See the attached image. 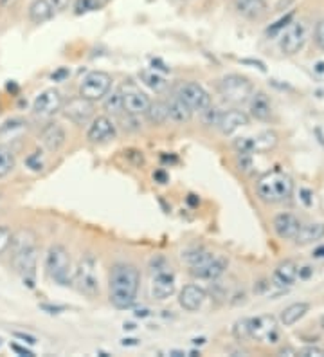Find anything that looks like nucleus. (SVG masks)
<instances>
[{"label": "nucleus", "instance_id": "1", "mask_svg": "<svg viewBox=\"0 0 324 357\" xmlns=\"http://www.w3.org/2000/svg\"><path fill=\"white\" fill-rule=\"evenodd\" d=\"M11 266L18 275L33 287L36 276V264H38V238L35 231L18 229L11 238Z\"/></svg>", "mask_w": 324, "mask_h": 357}, {"label": "nucleus", "instance_id": "2", "mask_svg": "<svg viewBox=\"0 0 324 357\" xmlns=\"http://www.w3.org/2000/svg\"><path fill=\"white\" fill-rule=\"evenodd\" d=\"M110 301L116 309H130L137 298L141 275L132 264H116L110 271Z\"/></svg>", "mask_w": 324, "mask_h": 357}, {"label": "nucleus", "instance_id": "3", "mask_svg": "<svg viewBox=\"0 0 324 357\" xmlns=\"http://www.w3.org/2000/svg\"><path fill=\"white\" fill-rule=\"evenodd\" d=\"M256 193L267 204H281V202L288 201L294 193V181L286 172L276 168L258 178Z\"/></svg>", "mask_w": 324, "mask_h": 357}, {"label": "nucleus", "instance_id": "4", "mask_svg": "<svg viewBox=\"0 0 324 357\" xmlns=\"http://www.w3.org/2000/svg\"><path fill=\"white\" fill-rule=\"evenodd\" d=\"M186 260L190 264V273L200 280H218L227 269V260L215 255L196 249L194 253H187Z\"/></svg>", "mask_w": 324, "mask_h": 357}, {"label": "nucleus", "instance_id": "5", "mask_svg": "<svg viewBox=\"0 0 324 357\" xmlns=\"http://www.w3.org/2000/svg\"><path fill=\"white\" fill-rule=\"evenodd\" d=\"M45 273L49 278L58 285H70L72 283V264H70L69 251L60 244L49 248L45 257Z\"/></svg>", "mask_w": 324, "mask_h": 357}, {"label": "nucleus", "instance_id": "6", "mask_svg": "<svg viewBox=\"0 0 324 357\" xmlns=\"http://www.w3.org/2000/svg\"><path fill=\"white\" fill-rule=\"evenodd\" d=\"M151 283H150V294L153 300H168L175 292V275H173L171 266H169L166 258L157 257L150 264Z\"/></svg>", "mask_w": 324, "mask_h": 357}, {"label": "nucleus", "instance_id": "7", "mask_svg": "<svg viewBox=\"0 0 324 357\" xmlns=\"http://www.w3.org/2000/svg\"><path fill=\"white\" fill-rule=\"evenodd\" d=\"M72 283L76 285L82 294L88 298H94L100 294V280L95 275V258L86 255L78 261V267L74 269Z\"/></svg>", "mask_w": 324, "mask_h": 357}, {"label": "nucleus", "instance_id": "8", "mask_svg": "<svg viewBox=\"0 0 324 357\" xmlns=\"http://www.w3.org/2000/svg\"><path fill=\"white\" fill-rule=\"evenodd\" d=\"M218 92L227 103L233 105H243L251 100L254 87L247 78L240 75H229L220 79L218 83Z\"/></svg>", "mask_w": 324, "mask_h": 357}, {"label": "nucleus", "instance_id": "9", "mask_svg": "<svg viewBox=\"0 0 324 357\" xmlns=\"http://www.w3.org/2000/svg\"><path fill=\"white\" fill-rule=\"evenodd\" d=\"M308 38V27L304 24V20H290L283 29H281V51L288 54V56H294L304 47Z\"/></svg>", "mask_w": 324, "mask_h": 357}, {"label": "nucleus", "instance_id": "10", "mask_svg": "<svg viewBox=\"0 0 324 357\" xmlns=\"http://www.w3.org/2000/svg\"><path fill=\"white\" fill-rule=\"evenodd\" d=\"M112 89V76L103 70H92L79 83V96L91 101L103 100Z\"/></svg>", "mask_w": 324, "mask_h": 357}, {"label": "nucleus", "instance_id": "11", "mask_svg": "<svg viewBox=\"0 0 324 357\" xmlns=\"http://www.w3.org/2000/svg\"><path fill=\"white\" fill-rule=\"evenodd\" d=\"M281 337L279 325L274 316H258V318H249V340H254L258 343L274 344Z\"/></svg>", "mask_w": 324, "mask_h": 357}, {"label": "nucleus", "instance_id": "12", "mask_svg": "<svg viewBox=\"0 0 324 357\" xmlns=\"http://www.w3.org/2000/svg\"><path fill=\"white\" fill-rule=\"evenodd\" d=\"M177 96L180 98L193 112L194 110L202 112V110H206L208 107H211V96L206 92V89L200 87L199 83L194 82H187L184 83V85H180Z\"/></svg>", "mask_w": 324, "mask_h": 357}, {"label": "nucleus", "instance_id": "13", "mask_svg": "<svg viewBox=\"0 0 324 357\" xmlns=\"http://www.w3.org/2000/svg\"><path fill=\"white\" fill-rule=\"evenodd\" d=\"M277 144V135L274 132H263L258 137H240L234 141V149L238 153H256V152H267L274 149Z\"/></svg>", "mask_w": 324, "mask_h": 357}, {"label": "nucleus", "instance_id": "14", "mask_svg": "<svg viewBox=\"0 0 324 357\" xmlns=\"http://www.w3.org/2000/svg\"><path fill=\"white\" fill-rule=\"evenodd\" d=\"M61 107H63V98H61L60 91L56 89H47L43 91L38 98L33 103V110H35L36 116H42V118H51L56 112H60Z\"/></svg>", "mask_w": 324, "mask_h": 357}, {"label": "nucleus", "instance_id": "15", "mask_svg": "<svg viewBox=\"0 0 324 357\" xmlns=\"http://www.w3.org/2000/svg\"><path fill=\"white\" fill-rule=\"evenodd\" d=\"M65 112V116L70 119V121L83 125V123L91 121V118L94 116V101L86 100V98L78 96L69 100V103L61 107Z\"/></svg>", "mask_w": 324, "mask_h": 357}, {"label": "nucleus", "instance_id": "16", "mask_svg": "<svg viewBox=\"0 0 324 357\" xmlns=\"http://www.w3.org/2000/svg\"><path fill=\"white\" fill-rule=\"evenodd\" d=\"M123 96V109H125L126 114L130 116H141V114H146V110L150 109V98L141 92L139 89L130 87L128 91L123 89L121 92Z\"/></svg>", "mask_w": 324, "mask_h": 357}, {"label": "nucleus", "instance_id": "17", "mask_svg": "<svg viewBox=\"0 0 324 357\" xmlns=\"http://www.w3.org/2000/svg\"><path fill=\"white\" fill-rule=\"evenodd\" d=\"M249 125V116H247L243 110H225V112L218 114V119H216V125L218 130L225 135H231L238 130V128L247 127Z\"/></svg>", "mask_w": 324, "mask_h": 357}, {"label": "nucleus", "instance_id": "18", "mask_svg": "<svg viewBox=\"0 0 324 357\" xmlns=\"http://www.w3.org/2000/svg\"><path fill=\"white\" fill-rule=\"evenodd\" d=\"M114 137H116V125L107 116H98L86 132V139L91 143H105Z\"/></svg>", "mask_w": 324, "mask_h": 357}, {"label": "nucleus", "instance_id": "19", "mask_svg": "<svg viewBox=\"0 0 324 357\" xmlns=\"http://www.w3.org/2000/svg\"><path fill=\"white\" fill-rule=\"evenodd\" d=\"M272 280L274 285H277V287H290L298 280H301V266L294 260L281 261L276 271H274Z\"/></svg>", "mask_w": 324, "mask_h": 357}, {"label": "nucleus", "instance_id": "20", "mask_svg": "<svg viewBox=\"0 0 324 357\" xmlns=\"http://www.w3.org/2000/svg\"><path fill=\"white\" fill-rule=\"evenodd\" d=\"M272 226L281 240H294L301 229V220L292 213H279L274 217Z\"/></svg>", "mask_w": 324, "mask_h": 357}, {"label": "nucleus", "instance_id": "21", "mask_svg": "<svg viewBox=\"0 0 324 357\" xmlns=\"http://www.w3.org/2000/svg\"><path fill=\"white\" fill-rule=\"evenodd\" d=\"M249 109H251L252 118H256L258 121H270L274 114L272 101L265 92H252L251 100H249Z\"/></svg>", "mask_w": 324, "mask_h": 357}, {"label": "nucleus", "instance_id": "22", "mask_svg": "<svg viewBox=\"0 0 324 357\" xmlns=\"http://www.w3.org/2000/svg\"><path fill=\"white\" fill-rule=\"evenodd\" d=\"M206 298H208V294H206L202 287H199V285H186V287L182 289L178 301H180L182 309L194 312V310H199L203 305Z\"/></svg>", "mask_w": 324, "mask_h": 357}, {"label": "nucleus", "instance_id": "23", "mask_svg": "<svg viewBox=\"0 0 324 357\" xmlns=\"http://www.w3.org/2000/svg\"><path fill=\"white\" fill-rule=\"evenodd\" d=\"M234 8L238 13L249 20H261L268 13V6L265 0H234Z\"/></svg>", "mask_w": 324, "mask_h": 357}, {"label": "nucleus", "instance_id": "24", "mask_svg": "<svg viewBox=\"0 0 324 357\" xmlns=\"http://www.w3.org/2000/svg\"><path fill=\"white\" fill-rule=\"evenodd\" d=\"M40 139H42V144L45 149L51 150V152H56L65 144L67 134H65V130L58 123H52V125H47V127L43 128Z\"/></svg>", "mask_w": 324, "mask_h": 357}, {"label": "nucleus", "instance_id": "25", "mask_svg": "<svg viewBox=\"0 0 324 357\" xmlns=\"http://www.w3.org/2000/svg\"><path fill=\"white\" fill-rule=\"evenodd\" d=\"M321 238H324V224L311 222V224H307V226H302L301 224V229H299L294 242L298 245H308V244H314V242H317V240Z\"/></svg>", "mask_w": 324, "mask_h": 357}, {"label": "nucleus", "instance_id": "26", "mask_svg": "<svg viewBox=\"0 0 324 357\" xmlns=\"http://www.w3.org/2000/svg\"><path fill=\"white\" fill-rule=\"evenodd\" d=\"M54 9L49 4V0H33L29 6V20L33 24H43L51 20Z\"/></svg>", "mask_w": 324, "mask_h": 357}, {"label": "nucleus", "instance_id": "27", "mask_svg": "<svg viewBox=\"0 0 324 357\" xmlns=\"http://www.w3.org/2000/svg\"><path fill=\"white\" fill-rule=\"evenodd\" d=\"M310 310V305L304 303V301H299V303H292L286 309H283L281 312V323L285 325V327H292L299 319H302L307 316V312Z\"/></svg>", "mask_w": 324, "mask_h": 357}, {"label": "nucleus", "instance_id": "28", "mask_svg": "<svg viewBox=\"0 0 324 357\" xmlns=\"http://www.w3.org/2000/svg\"><path fill=\"white\" fill-rule=\"evenodd\" d=\"M168 110L169 118L177 123H187L191 119V116H193V110H191L178 96H173L171 100H169Z\"/></svg>", "mask_w": 324, "mask_h": 357}, {"label": "nucleus", "instance_id": "29", "mask_svg": "<svg viewBox=\"0 0 324 357\" xmlns=\"http://www.w3.org/2000/svg\"><path fill=\"white\" fill-rule=\"evenodd\" d=\"M139 78H141V82H143L146 87H150L151 91L164 92L166 89H168L166 78L160 75V73H157L155 69H143L139 73Z\"/></svg>", "mask_w": 324, "mask_h": 357}, {"label": "nucleus", "instance_id": "30", "mask_svg": "<svg viewBox=\"0 0 324 357\" xmlns=\"http://www.w3.org/2000/svg\"><path fill=\"white\" fill-rule=\"evenodd\" d=\"M146 116L153 125H162V123H166L169 119L168 105L162 103V101L150 103V109L146 110Z\"/></svg>", "mask_w": 324, "mask_h": 357}, {"label": "nucleus", "instance_id": "31", "mask_svg": "<svg viewBox=\"0 0 324 357\" xmlns=\"http://www.w3.org/2000/svg\"><path fill=\"white\" fill-rule=\"evenodd\" d=\"M15 162H17L15 161V153L11 152L8 146H2V144H0V178L13 172Z\"/></svg>", "mask_w": 324, "mask_h": 357}, {"label": "nucleus", "instance_id": "32", "mask_svg": "<svg viewBox=\"0 0 324 357\" xmlns=\"http://www.w3.org/2000/svg\"><path fill=\"white\" fill-rule=\"evenodd\" d=\"M108 96V94H107ZM105 110L110 114H119L123 109V96H121V91L114 92V94H110V96L105 100Z\"/></svg>", "mask_w": 324, "mask_h": 357}, {"label": "nucleus", "instance_id": "33", "mask_svg": "<svg viewBox=\"0 0 324 357\" xmlns=\"http://www.w3.org/2000/svg\"><path fill=\"white\" fill-rule=\"evenodd\" d=\"M233 335L238 341H247L249 340V318L238 319L233 327Z\"/></svg>", "mask_w": 324, "mask_h": 357}, {"label": "nucleus", "instance_id": "34", "mask_svg": "<svg viewBox=\"0 0 324 357\" xmlns=\"http://www.w3.org/2000/svg\"><path fill=\"white\" fill-rule=\"evenodd\" d=\"M11 238H13L11 229L6 226H0V255H4L8 251L9 245H11Z\"/></svg>", "mask_w": 324, "mask_h": 357}, {"label": "nucleus", "instance_id": "35", "mask_svg": "<svg viewBox=\"0 0 324 357\" xmlns=\"http://www.w3.org/2000/svg\"><path fill=\"white\" fill-rule=\"evenodd\" d=\"M98 8H100V6L95 4L94 0H76V4H74V11H76V15L88 13V11H94V9Z\"/></svg>", "mask_w": 324, "mask_h": 357}, {"label": "nucleus", "instance_id": "36", "mask_svg": "<svg viewBox=\"0 0 324 357\" xmlns=\"http://www.w3.org/2000/svg\"><path fill=\"white\" fill-rule=\"evenodd\" d=\"M26 165L29 166L31 170H35V172L42 170V157H40V152L31 153V155L26 159Z\"/></svg>", "mask_w": 324, "mask_h": 357}, {"label": "nucleus", "instance_id": "37", "mask_svg": "<svg viewBox=\"0 0 324 357\" xmlns=\"http://www.w3.org/2000/svg\"><path fill=\"white\" fill-rule=\"evenodd\" d=\"M314 38H316V44L319 45V49H323L324 51V17L321 18L319 22H317L316 35H314Z\"/></svg>", "mask_w": 324, "mask_h": 357}, {"label": "nucleus", "instance_id": "38", "mask_svg": "<svg viewBox=\"0 0 324 357\" xmlns=\"http://www.w3.org/2000/svg\"><path fill=\"white\" fill-rule=\"evenodd\" d=\"M292 18H294V13H288V15H285V17L281 18L279 22H276V26H272V27H270V29H268V35H274V33H277V31H281V29H283V27H285L286 24H288L290 20H292Z\"/></svg>", "mask_w": 324, "mask_h": 357}, {"label": "nucleus", "instance_id": "39", "mask_svg": "<svg viewBox=\"0 0 324 357\" xmlns=\"http://www.w3.org/2000/svg\"><path fill=\"white\" fill-rule=\"evenodd\" d=\"M49 4L52 6L54 11H63V9L69 8L70 0H49Z\"/></svg>", "mask_w": 324, "mask_h": 357}, {"label": "nucleus", "instance_id": "40", "mask_svg": "<svg viewBox=\"0 0 324 357\" xmlns=\"http://www.w3.org/2000/svg\"><path fill=\"white\" fill-rule=\"evenodd\" d=\"M298 356H324V350L317 349V347H308V349L299 350Z\"/></svg>", "mask_w": 324, "mask_h": 357}, {"label": "nucleus", "instance_id": "41", "mask_svg": "<svg viewBox=\"0 0 324 357\" xmlns=\"http://www.w3.org/2000/svg\"><path fill=\"white\" fill-rule=\"evenodd\" d=\"M15 335H17L18 340H24V343H29V344L36 343V337H33V335H29V334H20V332H17Z\"/></svg>", "mask_w": 324, "mask_h": 357}, {"label": "nucleus", "instance_id": "42", "mask_svg": "<svg viewBox=\"0 0 324 357\" xmlns=\"http://www.w3.org/2000/svg\"><path fill=\"white\" fill-rule=\"evenodd\" d=\"M69 75V70L67 69H60L58 70V73H54V75H52V79H54V82H60L61 78H65V76Z\"/></svg>", "mask_w": 324, "mask_h": 357}, {"label": "nucleus", "instance_id": "43", "mask_svg": "<svg viewBox=\"0 0 324 357\" xmlns=\"http://www.w3.org/2000/svg\"><path fill=\"white\" fill-rule=\"evenodd\" d=\"M153 178H157V181H160V184H164L166 181H168V177H166V174H162V172H157V174H153Z\"/></svg>", "mask_w": 324, "mask_h": 357}, {"label": "nucleus", "instance_id": "44", "mask_svg": "<svg viewBox=\"0 0 324 357\" xmlns=\"http://www.w3.org/2000/svg\"><path fill=\"white\" fill-rule=\"evenodd\" d=\"M13 350L15 352L22 354V356H33V352H29V350H26V349H20L18 344H13Z\"/></svg>", "mask_w": 324, "mask_h": 357}, {"label": "nucleus", "instance_id": "45", "mask_svg": "<svg viewBox=\"0 0 324 357\" xmlns=\"http://www.w3.org/2000/svg\"><path fill=\"white\" fill-rule=\"evenodd\" d=\"M43 310H51V314H56L58 310H63V307H51V305H42Z\"/></svg>", "mask_w": 324, "mask_h": 357}, {"label": "nucleus", "instance_id": "46", "mask_svg": "<svg viewBox=\"0 0 324 357\" xmlns=\"http://www.w3.org/2000/svg\"><path fill=\"white\" fill-rule=\"evenodd\" d=\"M94 2H95V4H98V6H100V8H101V6H105V4H107L108 0H94Z\"/></svg>", "mask_w": 324, "mask_h": 357}, {"label": "nucleus", "instance_id": "47", "mask_svg": "<svg viewBox=\"0 0 324 357\" xmlns=\"http://www.w3.org/2000/svg\"><path fill=\"white\" fill-rule=\"evenodd\" d=\"M0 344H2V341H0Z\"/></svg>", "mask_w": 324, "mask_h": 357}, {"label": "nucleus", "instance_id": "48", "mask_svg": "<svg viewBox=\"0 0 324 357\" xmlns=\"http://www.w3.org/2000/svg\"><path fill=\"white\" fill-rule=\"evenodd\" d=\"M2 2H6V0H2Z\"/></svg>", "mask_w": 324, "mask_h": 357}]
</instances>
